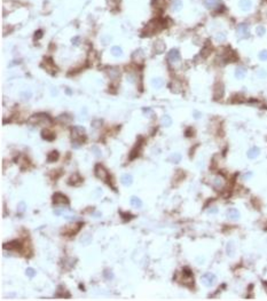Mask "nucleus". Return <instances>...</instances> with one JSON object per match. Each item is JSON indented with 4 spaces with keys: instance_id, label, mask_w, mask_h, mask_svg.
<instances>
[{
    "instance_id": "1",
    "label": "nucleus",
    "mask_w": 267,
    "mask_h": 301,
    "mask_svg": "<svg viewBox=\"0 0 267 301\" xmlns=\"http://www.w3.org/2000/svg\"><path fill=\"white\" fill-rule=\"evenodd\" d=\"M95 175L96 178H99L101 181H103L107 184H110L113 187V180H111V175L110 173L107 171V168L102 165V164H96L95 166Z\"/></svg>"
},
{
    "instance_id": "2",
    "label": "nucleus",
    "mask_w": 267,
    "mask_h": 301,
    "mask_svg": "<svg viewBox=\"0 0 267 301\" xmlns=\"http://www.w3.org/2000/svg\"><path fill=\"white\" fill-rule=\"evenodd\" d=\"M29 124L31 125H49L52 124V119L48 115L46 114H36L34 116L29 118Z\"/></svg>"
},
{
    "instance_id": "3",
    "label": "nucleus",
    "mask_w": 267,
    "mask_h": 301,
    "mask_svg": "<svg viewBox=\"0 0 267 301\" xmlns=\"http://www.w3.org/2000/svg\"><path fill=\"white\" fill-rule=\"evenodd\" d=\"M226 183H227L226 178H225L224 175H221V174H217L216 176H213V179L211 181L212 187H213L216 190H218V191H221V190L226 187Z\"/></svg>"
},
{
    "instance_id": "4",
    "label": "nucleus",
    "mask_w": 267,
    "mask_h": 301,
    "mask_svg": "<svg viewBox=\"0 0 267 301\" xmlns=\"http://www.w3.org/2000/svg\"><path fill=\"white\" fill-rule=\"evenodd\" d=\"M80 227H82V223H79V222H77V223H71V224H69V226H65L61 233H62L63 235H67V236H73L75 234L78 233V230L80 229Z\"/></svg>"
},
{
    "instance_id": "5",
    "label": "nucleus",
    "mask_w": 267,
    "mask_h": 301,
    "mask_svg": "<svg viewBox=\"0 0 267 301\" xmlns=\"http://www.w3.org/2000/svg\"><path fill=\"white\" fill-rule=\"evenodd\" d=\"M43 68L51 75H55V72L58 71V68L54 63V61L52 57H45L43 61Z\"/></svg>"
},
{
    "instance_id": "6",
    "label": "nucleus",
    "mask_w": 267,
    "mask_h": 301,
    "mask_svg": "<svg viewBox=\"0 0 267 301\" xmlns=\"http://www.w3.org/2000/svg\"><path fill=\"white\" fill-rule=\"evenodd\" d=\"M52 200H53L54 204H61V205H68V204L70 203L69 198H68L65 195L61 194V192H55V194L53 195Z\"/></svg>"
},
{
    "instance_id": "7",
    "label": "nucleus",
    "mask_w": 267,
    "mask_h": 301,
    "mask_svg": "<svg viewBox=\"0 0 267 301\" xmlns=\"http://www.w3.org/2000/svg\"><path fill=\"white\" fill-rule=\"evenodd\" d=\"M143 144V139L141 138V136H139V140H138V142H137V144L134 146V148L132 149L131 151V153H130V157H128V159L130 160H133L134 158H137L138 156H139V153H140V151H141V146Z\"/></svg>"
},
{
    "instance_id": "8",
    "label": "nucleus",
    "mask_w": 267,
    "mask_h": 301,
    "mask_svg": "<svg viewBox=\"0 0 267 301\" xmlns=\"http://www.w3.org/2000/svg\"><path fill=\"white\" fill-rule=\"evenodd\" d=\"M216 280H217V277H216V275L212 274V272H207V274H204V275L202 276V282H203V284L207 285V286H212V285L216 283Z\"/></svg>"
},
{
    "instance_id": "9",
    "label": "nucleus",
    "mask_w": 267,
    "mask_h": 301,
    "mask_svg": "<svg viewBox=\"0 0 267 301\" xmlns=\"http://www.w3.org/2000/svg\"><path fill=\"white\" fill-rule=\"evenodd\" d=\"M180 53H179V51L177 48H173V49H171L170 52H169V55H167V60L170 63H172V64H174V63H178L179 61H180Z\"/></svg>"
},
{
    "instance_id": "10",
    "label": "nucleus",
    "mask_w": 267,
    "mask_h": 301,
    "mask_svg": "<svg viewBox=\"0 0 267 301\" xmlns=\"http://www.w3.org/2000/svg\"><path fill=\"white\" fill-rule=\"evenodd\" d=\"M222 96H224V85L221 83H217L213 90V97L214 100H220Z\"/></svg>"
},
{
    "instance_id": "11",
    "label": "nucleus",
    "mask_w": 267,
    "mask_h": 301,
    "mask_svg": "<svg viewBox=\"0 0 267 301\" xmlns=\"http://www.w3.org/2000/svg\"><path fill=\"white\" fill-rule=\"evenodd\" d=\"M108 76L111 80H116L120 77V72H119L118 68L116 66H109L108 68Z\"/></svg>"
},
{
    "instance_id": "12",
    "label": "nucleus",
    "mask_w": 267,
    "mask_h": 301,
    "mask_svg": "<svg viewBox=\"0 0 267 301\" xmlns=\"http://www.w3.org/2000/svg\"><path fill=\"white\" fill-rule=\"evenodd\" d=\"M82 178H80V175L78 174V173H73V174H71V176L69 178V180H68V183L70 184V185H79L80 183H82Z\"/></svg>"
},
{
    "instance_id": "13",
    "label": "nucleus",
    "mask_w": 267,
    "mask_h": 301,
    "mask_svg": "<svg viewBox=\"0 0 267 301\" xmlns=\"http://www.w3.org/2000/svg\"><path fill=\"white\" fill-rule=\"evenodd\" d=\"M164 49H165V44H164V41L161 40V39L156 40L155 44H154V51H155L156 53L161 54V53L164 52Z\"/></svg>"
},
{
    "instance_id": "14",
    "label": "nucleus",
    "mask_w": 267,
    "mask_h": 301,
    "mask_svg": "<svg viewBox=\"0 0 267 301\" xmlns=\"http://www.w3.org/2000/svg\"><path fill=\"white\" fill-rule=\"evenodd\" d=\"M41 136H43V139H45V140H47V141H53V140L55 139L54 133H53L51 129H48V128H44V129L41 131Z\"/></svg>"
},
{
    "instance_id": "15",
    "label": "nucleus",
    "mask_w": 267,
    "mask_h": 301,
    "mask_svg": "<svg viewBox=\"0 0 267 301\" xmlns=\"http://www.w3.org/2000/svg\"><path fill=\"white\" fill-rule=\"evenodd\" d=\"M246 155H248V157H249L250 159H255V158H257V157L260 155V149H259L258 147H252V148H250V149L248 150Z\"/></svg>"
},
{
    "instance_id": "16",
    "label": "nucleus",
    "mask_w": 267,
    "mask_h": 301,
    "mask_svg": "<svg viewBox=\"0 0 267 301\" xmlns=\"http://www.w3.org/2000/svg\"><path fill=\"white\" fill-rule=\"evenodd\" d=\"M133 60L135 61V63H138V64H142L145 57H143V54H142L141 49H138V51H135L133 53Z\"/></svg>"
},
{
    "instance_id": "17",
    "label": "nucleus",
    "mask_w": 267,
    "mask_h": 301,
    "mask_svg": "<svg viewBox=\"0 0 267 301\" xmlns=\"http://www.w3.org/2000/svg\"><path fill=\"white\" fill-rule=\"evenodd\" d=\"M2 247H3V250H13V248L21 247V245H20L19 241H8V243H5V244L2 245Z\"/></svg>"
},
{
    "instance_id": "18",
    "label": "nucleus",
    "mask_w": 267,
    "mask_h": 301,
    "mask_svg": "<svg viewBox=\"0 0 267 301\" xmlns=\"http://www.w3.org/2000/svg\"><path fill=\"white\" fill-rule=\"evenodd\" d=\"M227 218L231 220H238L240 219V212L236 209H229L227 211Z\"/></svg>"
},
{
    "instance_id": "19",
    "label": "nucleus",
    "mask_w": 267,
    "mask_h": 301,
    "mask_svg": "<svg viewBox=\"0 0 267 301\" xmlns=\"http://www.w3.org/2000/svg\"><path fill=\"white\" fill-rule=\"evenodd\" d=\"M219 5H220V0H204V6L208 9L217 8Z\"/></svg>"
},
{
    "instance_id": "20",
    "label": "nucleus",
    "mask_w": 267,
    "mask_h": 301,
    "mask_svg": "<svg viewBox=\"0 0 267 301\" xmlns=\"http://www.w3.org/2000/svg\"><path fill=\"white\" fill-rule=\"evenodd\" d=\"M226 253L228 257H234L235 254V245H234V241H228L227 245H226Z\"/></svg>"
},
{
    "instance_id": "21",
    "label": "nucleus",
    "mask_w": 267,
    "mask_h": 301,
    "mask_svg": "<svg viewBox=\"0 0 267 301\" xmlns=\"http://www.w3.org/2000/svg\"><path fill=\"white\" fill-rule=\"evenodd\" d=\"M249 32V25L246 23H241L237 27V33L240 36H246Z\"/></svg>"
},
{
    "instance_id": "22",
    "label": "nucleus",
    "mask_w": 267,
    "mask_h": 301,
    "mask_svg": "<svg viewBox=\"0 0 267 301\" xmlns=\"http://www.w3.org/2000/svg\"><path fill=\"white\" fill-rule=\"evenodd\" d=\"M120 181H121V183L124 184V185H131L132 183H133V178H132V175L131 174H123L121 175V178H120Z\"/></svg>"
},
{
    "instance_id": "23",
    "label": "nucleus",
    "mask_w": 267,
    "mask_h": 301,
    "mask_svg": "<svg viewBox=\"0 0 267 301\" xmlns=\"http://www.w3.org/2000/svg\"><path fill=\"white\" fill-rule=\"evenodd\" d=\"M60 158V153L58 151H52V152H49L48 153V156H47V161L48 163H55V161H58Z\"/></svg>"
},
{
    "instance_id": "24",
    "label": "nucleus",
    "mask_w": 267,
    "mask_h": 301,
    "mask_svg": "<svg viewBox=\"0 0 267 301\" xmlns=\"http://www.w3.org/2000/svg\"><path fill=\"white\" fill-rule=\"evenodd\" d=\"M131 205L135 209H140L142 206V200L137 196H132L131 197Z\"/></svg>"
},
{
    "instance_id": "25",
    "label": "nucleus",
    "mask_w": 267,
    "mask_h": 301,
    "mask_svg": "<svg viewBox=\"0 0 267 301\" xmlns=\"http://www.w3.org/2000/svg\"><path fill=\"white\" fill-rule=\"evenodd\" d=\"M211 51H212V45L210 44V41H207L205 46L203 47V49H202V52H201V55H202L203 57H207L209 54L211 53Z\"/></svg>"
},
{
    "instance_id": "26",
    "label": "nucleus",
    "mask_w": 267,
    "mask_h": 301,
    "mask_svg": "<svg viewBox=\"0 0 267 301\" xmlns=\"http://www.w3.org/2000/svg\"><path fill=\"white\" fill-rule=\"evenodd\" d=\"M170 88H171V90L173 93H180L181 92V84L179 81H177V80H173L170 84Z\"/></svg>"
},
{
    "instance_id": "27",
    "label": "nucleus",
    "mask_w": 267,
    "mask_h": 301,
    "mask_svg": "<svg viewBox=\"0 0 267 301\" xmlns=\"http://www.w3.org/2000/svg\"><path fill=\"white\" fill-rule=\"evenodd\" d=\"M245 73H246V70L244 68H242V66H238L237 69L235 70V77L237 79H243L245 77Z\"/></svg>"
},
{
    "instance_id": "28",
    "label": "nucleus",
    "mask_w": 267,
    "mask_h": 301,
    "mask_svg": "<svg viewBox=\"0 0 267 301\" xmlns=\"http://www.w3.org/2000/svg\"><path fill=\"white\" fill-rule=\"evenodd\" d=\"M252 6V2L250 0H241L240 1V7L243 9V10H249Z\"/></svg>"
},
{
    "instance_id": "29",
    "label": "nucleus",
    "mask_w": 267,
    "mask_h": 301,
    "mask_svg": "<svg viewBox=\"0 0 267 301\" xmlns=\"http://www.w3.org/2000/svg\"><path fill=\"white\" fill-rule=\"evenodd\" d=\"M151 84H152V86H154V88H157V90H159V88H162L163 87V80L161 79V78H154L152 80H151Z\"/></svg>"
},
{
    "instance_id": "30",
    "label": "nucleus",
    "mask_w": 267,
    "mask_h": 301,
    "mask_svg": "<svg viewBox=\"0 0 267 301\" xmlns=\"http://www.w3.org/2000/svg\"><path fill=\"white\" fill-rule=\"evenodd\" d=\"M92 241V236L89 234H84L82 237H80V243L83 245H89V243Z\"/></svg>"
},
{
    "instance_id": "31",
    "label": "nucleus",
    "mask_w": 267,
    "mask_h": 301,
    "mask_svg": "<svg viewBox=\"0 0 267 301\" xmlns=\"http://www.w3.org/2000/svg\"><path fill=\"white\" fill-rule=\"evenodd\" d=\"M152 6L156 9H162L165 6V0H152Z\"/></svg>"
},
{
    "instance_id": "32",
    "label": "nucleus",
    "mask_w": 267,
    "mask_h": 301,
    "mask_svg": "<svg viewBox=\"0 0 267 301\" xmlns=\"http://www.w3.org/2000/svg\"><path fill=\"white\" fill-rule=\"evenodd\" d=\"M171 124H172V119H171V117H170V116L165 115V116H163V117H162V125H163V126H165V127H169V126H171Z\"/></svg>"
},
{
    "instance_id": "33",
    "label": "nucleus",
    "mask_w": 267,
    "mask_h": 301,
    "mask_svg": "<svg viewBox=\"0 0 267 301\" xmlns=\"http://www.w3.org/2000/svg\"><path fill=\"white\" fill-rule=\"evenodd\" d=\"M111 54L114 56H121L123 55V49L119 47V46H114L111 48Z\"/></svg>"
},
{
    "instance_id": "34",
    "label": "nucleus",
    "mask_w": 267,
    "mask_h": 301,
    "mask_svg": "<svg viewBox=\"0 0 267 301\" xmlns=\"http://www.w3.org/2000/svg\"><path fill=\"white\" fill-rule=\"evenodd\" d=\"M181 155L180 153H172L171 156H170V161H172V163H174V164H178L179 161L181 160Z\"/></svg>"
},
{
    "instance_id": "35",
    "label": "nucleus",
    "mask_w": 267,
    "mask_h": 301,
    "mask_svg": "<svg viewBox=\"0 0 267 301\" xmlns=\"http://www.w3.org/2000/svg\"><path fill=\"white\" fill-rule=\"evenodd\" d=\"M58 120H59L60 122H63V124H68L69 121L71 120V117L68 116V115H63V116H60L59 118H58Z\"/></svg>"
},
{
    "instance_id": "36",
    "label": "nucleus",
    "mask_w": 267,
    "mask_h": 301,
    "mask_svg": "<svg viewBox=\"0 0 267 301\" xmlns=\"http://www.w3.org/2000/svg\"><path fill=\"white\" fill-rule=\"evenodd\" d=\"M256 33H257V36H259V37H263V36L266 33V29H265L264 27L259 25V27H257V28H256Z\"/></svg>"
},
{
    "instance_id": "37",
    "label": "nucleus",
    "mask_w": 267,
    "mask_h": 301,
    "mask_svg": "<svg viewBox=\"0 0 267 301\" xmlns=\"http://www.w3.org/2000/svg\"><path fill=\"white\" fill-rule=\"evenodd\" d=\"M172 7H173L174 10H180L181 7H182V2H181V0H174L173 3H172Z\"/></svg>"
},
{
    "instance_id": "38",
    "label": "nucleus",
    "mask_w": 267,
    "mask_h": 301,
    "mask_svg": "<svg viewBox=\"0 0 267 301\" xmlns=\"http://www.w3.org/2000/svg\"><path fill=\"white\" fill-rule=\"evenodd\" d=\"M25 275L30 277V278H32V277H34L36 276V270L33 269V268H27V270H25Z\"/></svg>"
},
{
    "instance_id": "39",
    "label": "nucleus",
    "mask_w": 267,
    "mask_h": 301,
    "mask_svg": "<svg viewBox=\"0 0 267 301\" xmlns=\"http://www.w3.org/2000/svg\"><path fill=\"white\" fill-rule=\"evenodd\" d=\"M17 210H19L20 213L25 212V210H27V205H25V203H24V202H20L19 205H17Z\"/></svg>"
},
{
    "instance_id": "40",
    "label": "nucleus",
    "mask_w": 267,
    "mask_h": 301,
    "mask_svg": "<svg viewBox=\"0 0 267 301\" xmlns=\"http://www.w3.org/2000/svg\"><path fill=\"white\" fill-rule=\"evenodd\" d=\"M257 76L259 77V78H266L267 77V72L264 70V69H259L258 71H257Z\"/></svg>"
},
{
    "instance_id": "41",
    "label": "nucleus",
    "mask_w": 267,
    "mask_h": 301,
    "mask_svg": "<svg viewBox=\"0 0 267 301\" xmlns=\"http://www.w3.org/2000/svg\"><path fill=\"white\" fill-rule=\"evenodd\" d=\"M259 60L260 61H267V51L264 49L259 53Z\"/></svg>"
},
{
    "instance_id": "42",
    "label": "nucleus",
    "mask_w": 267,
    "mask_h": 301,
    "mask_svg": "<svg viewBox=\"0 0 267 301\" xmlns=\"http://www.w3.org/2000/svg\"><path fill=\"white\" fill-rule=\"evenodd\" d=\"M216 39H217V41H219V42H222V41H225V40H226V37H225V34H224V33H218V34H217V37H216Z\"/></svg>"
},
{
    "instance_id": "43",
    "label": "nucleus",
    "mask_w": 267,
    "mask_h": 301,
    "mask_svg": "<svg viewBox=\"0 0 267 301\" xmlns=\"http://www.w3.org/2000/svg\"><path fill=\"white\" fill-rule=\"evenodd\" d=\"M104 278L110 280V279H113V278H114V274H113V272H111L110 270H106V271H104Z\"/></svg>"
},
{
    "instance_id": "44",
    "label": "nucleus",
    "mask_w": 267,
    "mask_h": 301,
    "mask_svg": "<svg viewBox=\"0 0 267 301\" xmlns=\"http://www.w3.org/2000/svg\"><path fill=\"white\" fill-rule=\"evenodd\" d=\"M120 215L123 216V219H124L125 221H130V219H132V218H133V215H132V214H128V213H127V214H125V213H123V212H120Z\"/></svg>"
},
{
    "instance_id": "45",
    "label": "nucleus",
    "mask_w": 267,
    "mask_h": 301,
    "mask_svg": "<svg viewBox=\"0 0 267 301\" xmlns=\"http://www.w3.org/2000/svg\"><path fill=\"white\" fill-rule=\"evenodd\" d=\"M92 151L96 155V157H101V156H102V152H101V150H100L97 147H93V148H92Z\"/></svg>"
},
{
    "instance_id": "46",
    "label": "nucleus",
    "mask_w": 267,
    "mask_h": 301,
    "mask_svg": "<svg viewBox=\"0 0 267 301\" xmlns=\"http://www.w3.org/2000/svg\"><path fill=\"white\" fill-rule=\"evenodd\" d=\"M68 211H65V210H60V209H56V210H54V214L58 215V216H60V215H64Z\"/></svg>"
},
{
    "instance_id": "47",
    "label": "nucleus",
    "mask_w": 267,
    "mask_h": 301,
    "mask_svg": "<svg viewBox=\"0 0 267 301\" xmlns=\"http://www.w3.org/2000/svg\"><path fill=\"white\" fill-rule=\"evenodd\" d=\"M21 96H22L23 99L28 100V99H30V97H31V93H30V92H27V93H24V92H23V93L21 94Z\"/></svg>"
},
{
    "instance_id": "48",
    "label": "nucleus",
    "mask_w": 267,
    "mask_h": 301,
    "mask_svg": "<svg viewBox=\"0 0 267 301\" xmlns=\"http://www.w3.org/2000/svg\"><path fill=\"white\" fill-rule=\"evenodd\" d=\"M251 176H252V172H248V173H245V174L243 175V179H244V180H249Z\"/></svg>"
},
{
    "instance_id": "49",
    "label": "nucleus",
    "mask_w": 267,
    "mask_h": 301,
    "mask_svg": "<svg viewBox=\"0 0 267 301\" xmlns=\"http://www.w3.org/2000/svg\"><path fill=\"white\" fill-rule=\"evenodd\" d=\"M185 134H186V136H189V134H190V135H191V134H194V131H193V128H191V127H188V129L186 131V133H185Z\"/></svg>"
},
{
    "instance_id": "50",
    "label": "nucleus",
    "mask_w": 267,
    "mask_h": 301,
    "mask_svg": "<svg viewBox=\"0 0 267 301\" xmlns=\"http://www.w3.org/2000/svg\"><path fill=\"white\" fill-rule=\"evenodd\" d=\"M101 125V120L99 121V120H94L93 122H92V126L94 127V128H96V126H100Z\"/></svg>"
},
{
    "instance_id": "51",
    "label": "nucleus",
    "mask_w": 267,
    "mask_h": 301,
    "mask_svg": "<svg viewBox=\"0 0 267 301\" xmlns=\"http://www.w3.org/2000/svg\"><path fill=\"white\" fill-rule=\"evenodd\" d=\"M208 212L209 213H217V212H218V209H217V207H210Z\"/></svg>"
},
{
    "instance_id": "52",
    "label": "nucleus",
    "mask_w": 267,
    "mask_h": 301,
    "mask_svg": "<svg viewBox=\"0 0 267 301\" xmlns=\"http://www.w3.org/2000/svg\"><path fill=\"white\" fill-rule=\"evenodd\" d=\"M41 33H43V31H41V30L37 31V32H36V38H37V39H39V38H40V36H41Z\"/></svg>"
},
{
    "instance_id": "53",
    "label": "nucleus",
    "mask_w": 267,
    "mask_h": 301,
    "mask_svg": "<svg viewBox=\"0 0 267 301\" xmlns=\"http://www.w3.org/2000/svg\"><path fill=\"white\" fill-rule=\"evenodd\" d=\"M194 117H195V118H200V117H201V114H200L198 111H195V112H194Z\"/></svg>"
},
{
    "instance_id": "54",
    "label": "nucleus",
    "mask_w": 267,
    "mask_h": 301,
    "mask_svg": "<svg viewBox=\"0 0 267 301\" xmlns=\"http://www.w3.org/2000/svg\"><path fill=\"white\" fill-rule=\"evenodd\" d=\"M143 112H145V114H149V112H150V109H149V108H146V109H143Z\"/></svg>"
},
{
    "instance_id": "55",
    "label": "nucleus",
    "mask_w": 267,
    "mask_h": 301,
    "mask_svg": "<svg viewBox=\"0 0 267 301\" xmlns=\"http://www.w3.org/2000/svg\"><path fill=\"white\" fill-rule=\"evenodd\" d=\"M77 41H78V37H77V38H75V39L72 40V42H73V44H77Z\"/></svg>"
},
{
    "instance_id": "56",
    "label": "nucleus",
    "mask_w": 267,
    "mask_h": 301,
    "mask_svg": "<svg viewBox=\"0 0 267 301\" xmlns=\"http://www.w3.org/2000/svg\"><path fill=\"white\" fill-rule=\"evenodd\" d=\"M196 261H197V262H203L204 260H203V259H196Z\"/></svg>"
},
{
    "instance_id": "57",
    "label": "nucleus",
    "mask_w": 267,
    "mask_h": 301,
    "mask_svg": "<svg viewBox=\"0 0 267 301\" xmlns=\"http://www.w3.org/2000/svg\"><path fill=\"white\" fill-rule=\"evenodd\" d=\"M94 215H95V216H101V213H100V212H99V213H95V214H94Z\"/></svg>"
},
{
    "instance_id": "58",
    "label": "nucleus",
    "mask_w": 267,
    "mask_h": 301,
    "mask_svg": "<svg viewBox=\"0 0 267 301\" xmlns=\"http://www.w3.org/2000/svg\"><path fill=\"white\" fill-rule=\"evenodd\" d=\"M67 94H71V92H70L69 88H67Z\"/></svg>"
}]
</instances>
